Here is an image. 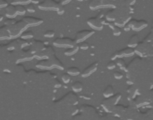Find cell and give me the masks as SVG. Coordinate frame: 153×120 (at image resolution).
Returning <instances> with one entry per match:
<instances>
[{
  "label": "cell",
  "instance_id": "obj_7",
  "mask_svg": "<svg viewBox=\"0 0 153 120\" xmlns=\"http://www.w3.org/2000/svg\"><path fill=\"white\" fill-rule=\"evenodd\" d=\"M96 68H97V63H94V64L91 65L90 67H88L87 69H84V71H83L82 74H81V76H82V77H84V78L90 76V75H91L93 71L96 70Z\"/></svg>",
  "mask_w": 153,
  "mask_h": 120
},
{
  "label": "cell",
  "instance_id": "obj_21",
  "mask_svg": "<svg viewBox=\"0 0 153 120\" xmlns=\"http://www.w3.org/2000/svg\"><path fill=\"white\" fill-rule=\"evenodd\" d=\"M27 10H28V12H35V7H34L33 5L30 4V5L27 6Z\"/></svg>",
  "mask_w": 153,
  "mask_h": 120
},
{
  "label": "cell",
  "instance_id": "obj_14",
  "mask_svg": "<svg viewBox=\"0 0 153 120\" xmlns=\"http://www.w3.org/2000/svg\"><path fill=\"white\" fill-rule=\"evenodd\" d=\"M77 50H78V47L74 46V47H72V48H70V49H67V50L65 51V53L66 55H72V54L75 53L77 52Z\"/></svg>",
  "mask_w": 153,
  "mask_h": 120
},
{
  "label": "cell",
  "instance_id": "obj_19",
  "mask_svg": "<svg viewBox=\"0 0 153 120\" xmlns=\"http://www.w3.org/2000/svg\"><path fill=\"white\" fill-rule=\"evenodd\" d=\"M54 35H55V32L53 31H48L44 33V36L46 37H54Z\"/></svg>",
  "mask_w": 153,
  "mask_h": 120
},
{
  "label": "cell",
  "instance_id": "obj_10",
  "mask_svg": "<svg viewBox=\"0 0 153 120\" xmlns=\"http://www.w3.org/2000/svg\"><path fill=\"white\" fill-rule=\"evenodd\" d=\"M67 73L69 75H72V76H77L78 74H80V70L75 67H71V68L68 69Z\"/></svg>",
  "mask_w": 153,
  "mask_h": 120
},
{
  "label": "cell",
  "instance_id": "obj_13",
  "mask_svg": "<svg viewBox=\"0 0 153 120\" xmlns=\"http://www.w3.org/2000/svg\"><path fill=\"white\" fill-rule=\"evenodd\" d=\"M114 93V90H113V87L112 86H107L106 88V90L104 91V95L106 97H109L110 95H112Z\"/></svg>",
  "mask_w": 153,
  "mask_h": 120
},
{
  "label": "cell",
  "instance_id": "obj_23",
  "mask_svg": "<svg viewBox=\"0 0 153 120\" xmlns=\"http://www.w3.org/2000/svg\"><path fill=\"white\" fill-rule=\"evenodd\" d=\"M107 68H108L109 69H115V68H116V63H115L114 62H109V63L107 64Z\"/></svg>",
  "mask_w": 153,
  "mask_h": 120
},
{
  "label": "cell",
  "instance_id": "obj_11",
  "mask_svg": "<svg viewBox=\"0 0 153 120\" xmlns=\"http://www.w3.org/2000/svg\"><path fill=\"white\" fill-rule=\"evenodd\" d=\"M133 53V50L131 47H128L126 49H124L123 51L120 52L119 55H124V56H129Z\"/></svg>",
  "mask_w": 153,
  "mask_h": 120
},
{
  "label": "cell",
  "instance_id": "obj_1",
  "mask_svg": "<svg viewBox=\"0 0 153 120\" xmlns=\"http://www.w3.org/2000/svg\"><path fill=\"white\" fill-rule=\"evenodd\" d=\"M54 44L59 47H74V42L72 41L70 38H58L54 41Z\"/></svg>",
  "mask_w": 153,
  "mask_h": 120
},
{
  "label": "cell",
  "instance_id": "obj_20",
  "mask_svg": "<svg viewBox=\"0 0 153 120\" xmlns=\"http://www.w3.org/2000/svg\"><path fill=\"white\" fill-rule=\"evenodd\" d=\"M80 48L81 49H83V50L88 49L89 48V44L87 42H81V46H80Z\"/></svg>",
  "mask_w": 153,
  "mask_h": 120
},
{
  "label": "cell",
  "instance_id": "obj_18",
  "mask_svg": "<svg viewBox=\"0 0 153 120\" xmlns=\"http://www.w3.org/2000/svg\"><path fill=\"white\" fill-rule=\"evenodd\" d=\"M62 79L65 83H68L70 81V77H69V74H64L62 76Z\"/></svg>",
  "mask_w": 153,
  "mask_h": 120
},
{
  "label": "cell",
  "instance_id": "obj_16",
  "mask_svg": "<svg viewBox=\"0 0 153 120\" xmlns=\"http://www.w3.org/2000/svg\"><path fill=\"white\" fill-rule=\"evenodd\" d=\"M16 11H17V14H24L25 13V8L22 6H16Z\"/></svg>",
  "mask_w": 153,
  "mask_h": 120
},
{
  "label": "cell",
  "instance_id": "obj_22",
  "mask_svg": "<svg viewBox=\"0 0 153 120\" xmlns=\"http://www.w3.org/2000/svg\"><path fill=\"white\" fill-rule=\"evenodd\" d=\"M114 77L117 78V79H120V78H123V75H122V73L121 72H115V74H114Z\"/></svg>",
  "mask_w": 153,
  "mask_h": 120
},
{
  "label": "cell",
  "instance_id": "obj_4",
  "mask_svg": "<svg viewBox=\"0 0 153 120\" xmlns=\"http://www.w3.org/2000/svg\"><path fill=\"white\" fill-rule=\"evenodd\" d=\"M129 25L134 29V31H140V29H142L147 26V22L145 21H138V22L133 21Z\"/></svg>",
  "mask_w": 153,
  "mask_h": 120
},
{
  "label": "cell",
  "instance_id": "obj_12",
  "mask_svg": "<svg viewBox=\"0 0 153 120\" xmlns=\"http://www.w3.org/2000/svg\"><path fill=\"white\" fill-rule=\"evenodd\" d=\"M72 88H73V90L74 92H80V91H81V89H82V85H81V83L77 81V82L73 84Z\"/></svg>",
  "mask_w": 153,
  "mask_h": 120
},
{
  "label": "cell",
  "instance_id": "obj_2",
  "mask_svg": "<svg viewBox=\"0 0 153 120\" xmlns=\"http://www.w3.org/2000/svg\"><path fill=\"white\" fill-rule=\"evenodd\" d=\"M39 7L40 9H46V10H48L49 8L50 9H55V10H59L60 9V6H58L55 2H54L53 0H46L44 3H41L39 4Z\"/></svg>",
  "mask_w": 153,
  "mask_h": 120
},
{
  "label": "cell",
  "instance_id": "obj_17",
  "mask_svg": "<svg viewBox=\"0 0 153 120\" xmlns=\"http://www.w3.org/2000/svg\"><path fill=\"white\" fill-rule=\"evenodd\" d=\"M111 28H113V33H114V35H116V36H119L120 34H121V29L118 28V27H117V26H115V27H113V26H111Z\"/></svg>",
  "mask_w": 153,
  "mask_h": 120
},
{
  "label": "cell",
  "instance_id": "obj_6",
  "mask_svg": "<svg viewBox=\"0 0 153 120\" xmlns=\"http://www.w3.org/2000/svg\"><path fill=\"white\" fill-rule=\"evenodd\" d=\"M24 21L27 22V24H29L30 26H35V25H39V23L42 22V20L40 19H37L35 17H25Z\"/></svg>",
  "mask_w": 153,
  "mask_h": 120
},
{
  "label": "cell",
  "instance_id": "obj_8",
  "mask_svg": "<svg viewBox=\"0 0 153 120\" xmlns=\"http://www.w3.org/2000/svg\"><path fill=\"white\" fill-rule=\"evenodd\" d=\"M16 14H17V11L15 7L10 6L6 8V16L7 17H13V16H15Z\"/></svg>",
  "mask_w": 153,
  "mask_h": 120
},
{
  "label": "cell",
  "instance_id": "obj_15",
  "mask_svg": "<svg viewBox=\"0 0 153 120\" xmlns=\"http://www.w3.org/2000/svg\"><path fill=\"white\" fill-rule=\"evenodd\" d=\"M22 37L24 38V39H27V38H32L33 37V34L32 33V31H27L25 33H23L22 35Z\"/></svg>",
  "mask_w": 153,
  "mask_h": 120
},
{
  "label": "cell",
  "instance_id": "obj_5",
  "mask_svg": "<svg viewBox=\"0 0 153 120\" xmlns=\"http://www.w3.org/2000/svg\"><path fill=\"white\" fill-rule=\"evenodd\" d=\"M88 24L91 28H94L96 29H100L102 28V23H101L100 20L97 19V18H91L90 20H88Z\"/></svg>",
  "mask_w": 153,
  "mask_h": 120
},
{
  "label": "cell",
  "instance_id": "obj_3",
  "mask_svg": "<svg viewBox=\"0 0 153 120\" xmlns=\"http://www.w3.org/2000/svg\"><path fill=\"white\" fill-rule=\"evenodd\" d=\"M94 31H83L79 32L76 37V42H83L87 37H91Z\"/></svg>",
  "mask_w": 153,
  "mask_h": 120
},
{
  "label": "cell",
  "instance_id": "obj_24",
  "mask_svg": "<svg viewBox=\"0 0 153 120\" xmlns=\"http://www.w3.org/2000/svg\"><path fill=\"white\" fill-rule=\"evenodd\" d=\"M126 2L129 3V5H133L135 2V0H126Z\"/></svg>",
  "mask_w": 153,
  "mask_h": 120
},
{
  "label": "cell",
  "instance_id": "obj_25",
  "mask_svg": "<svg viewBox=\"0 0 153 120\" xmlns=\"http://www.w3.org/2000/svg\"><path fill=\"white\" fill-rule=\"evenodd\" d=\"M71 0H61V2H62V4H66V3H68V2H70Z\"/></svg>",
  "mask_w": 153,
  "mask_h": 120
},
{
  "label": "cell",
  "instance_id": "obj_9",
  "mask_svg": "<svg viewBox=\"0 0 153 120\" xmlns=\"http://www.w3.org/2000/svg\"><path fill=\"white\" fill-rule=\"evenodd\" d=\"M138 41H139V37L137 35H133L131 37L130 40H129V43H128V46L129 47H134L137 46L138 44Z\"/></svg>",
  "mask_w": 153,
  "mask_h": 120
}]
</instances>
